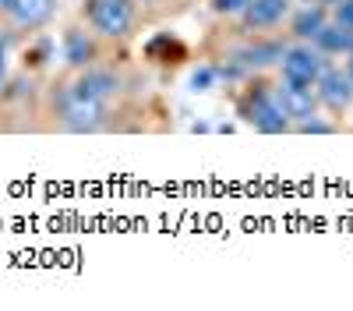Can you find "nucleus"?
<instances>
[{
    "instance_id": "aec40b11",
    "label": "nucleus",
    "mask_w": 353,
    "mask_h": 311,
    "mask_svg": "<svg viewBox=\"0 0 353 311\" xmlns=\"http://www.w3.org/2000/svg\"><path fill=\"white\" fill-rule=\"evenodd\" d=\"M11 8V0H0V11H8Z\"/></svg>"
},
{
    "instance_id": "2eb2a0df",
    "label": "nucleus",
    "mask_w": 353,
    "mask_h": 311,
    "mask_svg": "<svg viewBox=\"0 0 353 311\" xmlns=\"http://www.w3.org/2000/svg\"><path fill=\"white\" fill-rule=\"evenodd\" d=\"M212 81H216V68H201V71L191 74V89H194V92H205Z\"/></svg>"
},
{
    "instance_id": "39448f33",
    "label": "nucleus",
    "mask_w": 353,
    "mask_h": 311,
    "mask_svg": "<svg viewBox=\"0 0 353 311\" xmlns=\"http://www.w3.org/2000/svg\"><path fill=\"white\" fill-rule=\"evenodd\" d=\"M314 96H318L321 106H329L332 113L346 110V106L353 103V85H350L346 71H339V68H325V71L318 74V81H314Z\"/></svg>"
},
{
    "instance_id": "f3484780",
    "label": "nucleus",
    "mask_w": 353,
    "mask_h": 311,
    "mask_svg": "<svg viewBox=\"0 0 353 311\" xmlns=\"http://www.w3.org/2000/svg\"><path fill=\"white\" fill-rule=\"evenodd\" d=\"M336 21L353 28V0H339V4H336Z\"/></svg>"
},
{
    "instance_id": "412c9836",
    "label": "nucleus",
    "mask_w": 353,
    "mask_h": 311,
    "mask_svg": "<svg viewBox=\"0 0 353 311\" xmlns=\"http://www.w3.org/2000/svg\"><path fill=\"white\" fill-rule=\"evenodd\" d=\"M311 4H318V0H311Z\"/></svg>"
},
{
    "instance_id": "4468645a",
    "label": "nucleus",
    "mask_w": 353,
    "mask_h": 311,
    "mask_svg": "<svg viewBox=\"0 0 353 311\" xmlns=\"http://www.w3.org/2000/svg\"><path fill=\"white\" fill-rule=\"evenodd\" d=\"M251 0H212V11L216 14H244V8Z\"/></svg>"
},
{
    "instance_id": "a211bd4d",
    "label": "nucleus",
    "mask_w": 353,
    "mask_h": 311,
    "mask_svg": "<svg viewBox=\"0 0 353 311\" xmlns=\"http://www.w3.org/2000/svg\"><path fill=\"white\" fill-rule=\"evenodd\" d=\"M8 81V36H0V89Z\"/></svg>"
},
{
    "instance_id": "6e6552de",
    "label": "nucleus",
    "mask_w": 353,
    "mask_h": 311,
    "mask_svg": "<svg viewBox=\"0 0 353 311\" xmlns=\"http://www.w3.org/2000/svg\"><path fill=\"white\" fill-rule=\"evenodd\" d=\"M61 46H64V64H68V68H74V71L92 68V61H96V43H92V36H88L85 28H68Z\"/></svg>"
},
{
    "instance_id": "6ab92c4d",
    "label": "nucleus",
    "mask_w": 353,
    "mask_h": 311,
    "mask_svg": "<svg viewBox=\"0 0 353 311\" xmlns=\"http://www.w3.org/2000/svg\"><path fill=\"white\" fill-rule=\"evenodd\" d=\"M350 61H346V78H350V85H353V53H346Z\"/></svg>"
},
{
    "instance_id": "423d86ee",
    "label": "nucleus",
    "mask_w": 353,
    "mask_h": 311,
    "mask_svg": "<svg viewBox=\"0 0 353 311\" xmlns=\"http://www.w3.org/2000/svg\"><path fill=\"white\" fill-rule=\"evenodd\" d=\"M276 99H279V106H283V113H286L290 121H304V117H311L314 106H318L314 85L290 81V78H283V85L276 89Z\"/></svg>"
},
{
    "instance_id": "f03ea898",
    "label": "nucleus",
    "mask_w": 353,
    "mask_h": 311,
    "mask_svg": "<svg viewBox=\"0 0 353 311\" xmlns=\"http://www.w3.org/2000/svg\"><path fill=\"white\" fill-rule=\"evenodd\" d=\"M88 21L106 39H124L134 28V0H88Z\"/></svg>"
},
{
    "instance_id": "20e7f679",
    "label": "nucleus",
    "mask_w": 353,
    "mask_h": 311,
    "mask_svg": "<svg viewBox=\"0 0 353 311\" xmlns=\"http://www.w3.org/2000/svg\"><path fill=\"white\" fill-rule=\"evenodd\" d=\"M321 53L318 46H290V50H283V57H279V64H283V78H290V81H304V85H314L318 81V74L325 71V61H321Z\"/></svg>"
},
{
    "instance_id": "1a4fd4ad",
    "label": "nucleus",
    "mask_w": 353,
    "mask_h": 311,
    "mask_svg": "<svg viewBox=\"0 0 353 311\" xmlns=\"http://www.w3.org/2000/svg\"><path fill=\"white\" fill-rule=\"evenodd\" d=\"M74 92H81L85 99H96V103H110L117 92V78L113 71H103V68H85L81 78L74 81Z\"/></svg>"
},
{
    "instance_id": "9d476101",
    "label": "nucleus",
    "mask_w": 353,
    "mask_h": 311,
    "mask_svg": "<svg viewBox=\"0 0 353 311\" xmlns=\"http://www.w3.org/2000/svg\"><path fill=\"white\" fill-rule=\"evenodd\" d=\"M286 14H290V0H251L241 18L248 28H272Z\"/></svg>"
},
{
    "instance_id": "9b49d317",
    "label": "nucleus",
    "mask_w": 353,
    "mask_h": 311,
    "mask_svg": "<svg viewBox=\"0 0 353 311\" xmlns=\"http://www.w3.org/2000/svg\"><path fill=\"white\" fill-rule=\"evenodd\" d=\"M321 53H353V28H346V25H339V21H325V28L311 39Z\"/></svg>"
},
{
    "instance_id": "dca6fc26",
    "label": "nucleus",
    "mask_w": 353,
    "mask_h": 311,
    "mask_svg": "<svg viewBox=\"0 0 353 311\" xmlns=\"http://www.w3.org/2000/svg\"><path fill=\"white\" fill-rule=\"evenodd\" d=\"M297 128H301L304 134H329V131H332V124L314 121V113H311V117H304V121H297Z\"/></svg>"
},
{
    "instance_id": "f8f14e48",
    "label": "nucleus",
    "mask_w": 353,
    "mask_h": 311,
    "mask_svg": "<svg viewBox=\"0 0 353 311\" xmlns=\"http://www.w3.org/2000/svg\"><path fill=\"white\" fill-rule=\"evenodd\" d=\"M329 21V11L321 4H307L304 11H297V18H293V36L297 39H314L321 28H325Z\"/></svg>"
},
{
    "instance_id": "7ed1b4c3",
    "label": "nucleus",
    "mask_w": 353,
    "mask_h": 311,
    "mask_svg": "<svg viewBox=\"0 0 353 311\" xmlns=\"http://www.w3.org/2000/svg\"><path fill=\"white\" fill-rule=\"evenodd\" d=\"M57 117L68 131H96L106 117V103L85 99L81 92H74V85H68L61 99H57Z\"/></svg>"
},
{
    "instance_id": "f257e3e1",
    "label": "nucleus",
    "mask_w": 353,
    "mask_h": 311,
    "mask_svg": "<svg viewBox=\"0 0 353 311\" xmlns=\"http://www.w3.org/2000/svg\"><path fill=\"white\" fill-rule=\"evenodd\" d=\"M241 113H244V121H251L261 134H283L290 128V117L283 113L276 92H269L265 85H254V89L241 99Z\"/></svg>"
},
{
    "instance_id": "ddd939ff",
    "label": "nucleus",
    "mask_w": 353,
    "mask_h": 311,
    "mask_svg": "<svg viewBox=\"0 0 353 311\" xmlns=\"http://www.w3.org/2000/svg\"><path fill=\"white\" fill-rule=\"evenodd\" d=\"M50 53H53V43L50 39H39L32 43V50H25V68H39L50 61Z\"/></svg>"
},
{
    "instance_id": "0eeeda50",
    "label": "nucleus",
    "mask_w": 353,
    "mask_h": 311,
    "mask_svg": "<svg viewBox=\"0 0 353 311\" xmlns=\"http://www.w3.org/2000/svg\"><path fill=\"white\" fill-rule=\"evenodd\" d=\"M57 11V0H11L8 8V18L11 25L25 28V32H36V28H43Z\"/></svg>"
}]
</instances>
